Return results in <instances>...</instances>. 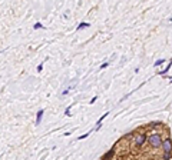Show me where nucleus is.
<instances>
[{"label":"nucleus","mask_w":172,"mask_h":160,"mask_svg":"<svg viewBox=\"0 0 172 160\" xmlns=\"http://www.w3.org/2000/svg\"><path fill=\"white\" fill-rule=\"evenodd\" d=\"M148 143L151 144V147H154V149H161L162 143H164V139L158 133H152V135L148 136Z\"/></svg>","instance_id":"f257e3e1"},{"label":"nucleus","mask_w":172,"mask_h":160,"mask_svg":"<svg viewBox=\"0 0 172 160\" xmlns=\"http://www.w3.org/2000/svg\"><path fill=\"white\" fill-rule=\"evenodd\" d=\"M148 142V136L145 133H141V135H136L135 136V139H133V143L136 147H142L143 144Z\"/></svg>","instance_id":"f03ea898"},{"label":"nucleus","mask_w":172,"mask_h":160,"mask_svg":"<svg viewBox=\"0 0 172 160\" xmlns=\"http://www.w3.org/2000/svg\"><path fill=\"white\" fill-rule=\"evenodd\" d=\"M162 149H164V153H169V152H172V140H171V139H164V143H162Z\"/></svg>","instance_id":"7ed1b4c3"},{"label":"nucleus","mask_w":172,"mask_h":160,"mask_svg":"<svg viewBox=\"0 0 172 160\" xmlns=\"http://www.w3.org/2000/svg\"><path fill=\"white\" fill-rule=\"evenodd\" d=\"M43 113H45V110L40 109L39 111H37V114H36V126H39L42 122V117H43Z\"/></svg>","instance_id":"20e7f679"},{"label":"nucleus","mask_w":172,"mask_h":160,"mask_svg":"<svg viewBox=\"0 0 172 160\" xmlns=\"http://www.w3.org/2000/svg\"><path fill=\"white\" fill-rule=\"evenodd\" d=\"M115 154V149H110V152H108L105 153L103 156H102V160H109V159H112V156Z\"/></svg>","instance_id":"39448f33"},{"label":"nucleus","mask_w":172,"mask_h":160,"mask_svg":"<svg viewBox=\"0 0 172 160\" xmlns=\"http://www.w3.org/2000/svg\"><path fill=\"white\" fill-rule=\"evenodd\" d=\"M89 23H86V22H82V23H80V25L78 26V27H76V30H78V32H79V30H82V29H85V27H89Z\"/></svg>","instance_id":"423d86ee"},{"label":"nucleus","mask_w":172,"mask_h":160,"mask_svg":"<svg viewBox=\"0 0 172 160\" xmlns=\"http://www.w3.org/2000/svg\"><path fill=\"white\" fill-rule=\"evenodd\" d=\"M171 159H172V152L164 153V156H162V160H171Z\"/></svg>","instance_id":"0eeeda50"},{"label":"nucleus","mask_w":172,"mask_h":160,"mask_svg":"<svg viewBox=\"0 0 172 160\" xmlns=\"http://www.w3.org/2000/svg\"><path fill=\"white\" fill-rule=\"evenodd\" d=\"M108 116H109V113H105L103 116H100V119L98 120V124H102V122H103V120H105V119H106Z\"/></svg>","instance_id":"6e6552de"},{"label":"nucleus","mask_w":172,"mask_h":160,"mask_svg":"<svg viewBox=\"0 0 172 160\" xmlns=\"http://www.w3.org/2000/svg\"><path fill=\"white\" fill-rule=\"evenodd\" d=\"M165 60H166V59H159V60H156V62H155V67H156V66H161L162 63H165Z\"/></svg>","instance_id":"1a4fd4ad"},{"label":"nucleus","mask_w":172,"mask_h":160,"mask_svg":"<svg viewBox=\"0 0 172 160\" xmlns=\"http://www.w3.org/2000/svg\"><path fill=\"white\" fill-rule=\"evenodd\" d=\"M42 27H43V25H40V23H36V25L33 26V29H34V30H37V29H42Z\"/></svg>","instance_id":"9d476101"},{"label":"nucleus","mask_w":172,"mask_h":160,"mask_svg":"<svg viewBox=\"0 0 172 160\" xmlns=\"http://www.w3.org/2000/svg\"><path fill=\"white\" fill-rule=\"evenodd\" d=\"M70 109H72V106H69V107L65 110V116H69V114H70Z\"/></svg>","instance_id":"9b49d317"},{"label":"nucleus","mask_w":172,"mask_h":160,"mask_svg":"<svg viewBox=\"0 0 172 160\" xmlns=\"http://www.w3.org/2000/svg\"><path fill=\"white\" fill-rule=\"evenodd\" d=\"M88 136H89V133H86V135H82V136H79L78 139H79V140H83V139H88Z\"/></svg>","instance_id":"f8f14e48"},{"label":"nucleus","mask_w":172,"mask_h":160,"mask_svg":"<svg viewBox=\"0 0 172 160\" xmlns=\"http://www.w3.org/2000/svg\"><path fill=\"white\" fill-rule=\"evenodd\" d=\"M96 100H98V96H95V97H92V99H90V101H89V103H90V104H93V103H95V101H96Z\"/></svg>","instance_id":"ddd939ff"},{"label":"nucleus","mask_w":172,"mask_h":160,"mask_svg":"<svg viewBox=\"0 0 172 160\" xmlns=\"http://www.w3.org/2000/svg\"><path fill=\"white\" fill-rule=\"evenodd\" d=\"M36 70H37V72H42V70H43V64H39V66H37V69H36Z\"/></svg>","instance_id":"4468645a"},{"label":"nucleus","mask_w":172,"mask_h":160,"mask_svg":"<svg viewBox=\"0 0 172 160\" xmlns=\"http://www.w3.org/2000/svg\"><path fill=\"white\" fill-rule=\"evenodd\" d=\"M108 66H109V63H103V64H102V66H100V69H106Z\"/></svg>","instance_id":"2eb2a0df"},{"label":"nucleus","mask_w":172,"mask_h":160,"mask_svg":"<svg viewBox=\"0 0 172 160\" xmlns=\"http://www.w3.org/2000/svg\"><path fill=\"white\" fill-rule=\"evenodd\" d=\"M67 93H69V89H66V90H63V96H66Z\"/></svg>","instance_id":"dca6fc26"}]
</instances>
